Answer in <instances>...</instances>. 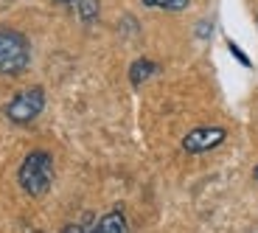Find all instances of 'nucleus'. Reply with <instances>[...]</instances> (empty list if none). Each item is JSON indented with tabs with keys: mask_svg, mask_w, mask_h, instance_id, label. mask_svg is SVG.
<instances>
[{
	"mask_svg": "<svg viewBox=\"0 0 258 233\" xmlns=\"http://www.w3.org/2000/svg\"><path fill=\"white\" fill-rule=\"evenodd\" d=\"M34 233H39V230H34Z\"/></svg>",
	"mask_w": 258,
	"mask_h": 233,
	"instance_id": "4468645a",
	"label": "nucleus"
},
{
	"mask_svg": "<svg viewBox=\"0 0 258 233\" xmlns=\"http://www.w3.org/2000/svg\"><path fill=\"white\" fill-rule=\"evenodd\" d=\"M225 138L227 130H222V127H200V130H191L182 138V149L188 155H202V152H211L219 143H225Z\"/></svg>",
	"mask_w": 258,
	"mask_h": 233,
	"instance_id": "20e7f679",
	"label": "nucleus"
},
{
	"mask_svg": "<svg viewBox=\"0 0 258 233\" xmlns=\"http://www.w3.org/2000/svg\"><path fill=\"white\" fill-rule=\"evenodd\" d=\"M62 233H87V230H84L82 225H64V227H62Z\"/></svg>",
	"mask_w": 258,
	"mask_h": 233,
	"instance_id": "9b49d317",
	"label": "nucleus"
},
{
	"mask_svg": "<svg viewBox=\"0 0 258 233\" xmlns=\"http://www.w3.org/2000/svg\"><path fill=\"white\" fill-rule=\"evenodd\" d=\"M53 3H59V6H71V3H76V0H53Z\"/></svg>",
	"mask_w": 258,
	"mask_h": 233,
	"instance_id": "f8f14e48",
	"label": "nucleus"
},
{
	"mask_svg": "<svg viewBox=\"0 0 258 233\" xmlns=\"http://www.w3.org/2000/svg\"><path fill=\"white\" fill-rule=\"evenodd\" d=\"M227 51H230L233 56L239 59V62H241V65H244V68H250V65H252V62H250V56H247V53L241 51V48L236 45V42H233V39H227Z\"/></svg>",
	"mask_w": 258,
	"mask_h": 233,
	"instance_id": "1a4fd4ad",
	"label": "nucleus"
},
{
	"mask_svg": "<svg viewBox=\"0 0 258 233\" xmlns=\"http://www.w3.org/2000/svg\"><path fill=\"white\" fill-rule=\"evenodd\" d=\"M191 0H143V6L149 9H166V12H182Z\"/></svg>",
	"mask_w": 258,
	"mask_h": 233,
	"instance_id": "6e6552de",
	"label": "nucleus"
},
{
	"mask_svg": "<svg viewBox=\"0 0 258 233\" xmlns=\"http://www.w3.org/2000/svg\"><path fill=\"white\" fill-rule=\"evenodd\" d=\"M157 73V65L152 62V59H138V62H132V68H129V82L135 84H143L149 76H155Z\"/></svg>",
	"mask_w": 258,
	"mask_h": 233,
	"instance_id": "423d86ee",
	"label": "nucleus"
},
{
	"mask_svg": "<svg viewBox=\"0 0 258 233\" xmlns=\"http://www.w3.org/2000/svg\"><path fill=\"white\" fill-rule=\"evenodd\" d=\"M31 62L28 39L14 28H0V73L3 76H20Z\"/></svg>",
	"mask_w": 258,
	"mask_h": 233,
	"instance_id": "f03ea898",
	"label": "nucleus"
},
{
	"mask_svg": "<svg viewBox=\"0 0 258 233\" xmlns=\"http://www.w3.org/2000/svg\"><path fill=\"white\" fill-rule=\"evenodd\" d=\"M76 9L82 23H96L98 12H101V0H76Z\"/></svg>",
	"mask_w": 258,
	"mask_h": 233,
	"instance_id": "0eeeda50",
	"label": "nucleus"
},
{
	"mask_svg": "<svg viewBox=\"0 0 258 233\" xmlns=\"http://www.w3.org/2000/svg\"><path fill=\"white\" fill-rule=\"evenodd\" d=\"M93 233H126V216H123V211L115 208L110 214H104Z\"/></svg>",
	"mask_w": 258,
	"mask_h": 233,
	"instance_id": "39448f33",
	"label": "nucleus"
},
{
	"mask_svg": "<svg viewBox=\"0 0 258 233\" xmlns=\"http://www.w3.org/2000/svg\"><path fill=\"white\" fill-rule=\"evenodd\" d=\"M17 183L28 197H42L53 183V157L45 149H34L17 168Z\"/></svg>",
	"mask_w": 258,
	"mask_h": 233,
	"instance_id": "f257e3e1",
	"label": "nucleus"
},
{
	"mask_svg": "<svg viewBox=\"0 0 258 233\" xmlns=\"http://www.w3.org/2000/svg\"><path fill=\"white\" fill-rule=\"evenodd\" d=\"M211 34H213V26L208 23V20H202L200 26H197V37H200V39H208Z\"/></svg>",
	"mask_w": 258,
	"mask_h": 233,
	"instance_id": "9d476101",
	"label": "nucleus"
},
{
	"mask_svg": "<svg viewBox=\"0 0 258 233\" xmlns=\"http://www.w3.org/2000/svg\"><path fill=\"white\" fill-rule=\"evenodd\" d=\"M252 174H255V180H258V166H255V171H252Z\"/></svg>",
	"mask_w": 258,
	"mask_h": 233,
	"instance_id": "ddd939ff",
	"label": "nucleus"
},
{
	"mask_svg": "<svg viewBox=\"0 0 258 233\" xmlns=\"http://www.w3.org/2000/svg\"><path fill=\"white\" fill-rule=\"evenodd\" d=\"M42 110H45V90L42 87H28V90H20L6 104V118L12 124H31Z\"/></svg>",
	"mask_w": 258,
	"mask_h": 233,
	"instance_id": "7ed1b4c3",
	"label": "nucleus"
}]
</instances>
